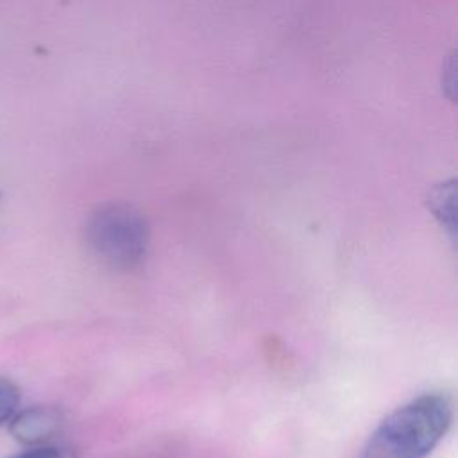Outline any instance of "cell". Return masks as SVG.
<instances>
[{
  "label": "cell",
  "instance_id": "1",
  "mask_svg": "<svg viewBox=\"0 0 458 458\" xmlns=\"http://www.w3.org/2000/svg\"><path fill=\"white\" fill-rule=\"evenodd\" d=\"M453 420L445 394H422L394 410L370 435L360 458H426Z\"/></svg>",
  "mask_w": 458,
  "mask_h": 458
},
{
  "label": "cell",
  "instance_id": "3",
  "mask_svg": "<svg viewBox=\"0 0 458 458\" xmlns=\"http://www.w3.org/2000/svg\"><path fill=\"white\" fill-rule=\"evenodd\" d=\"M9 422L11 433L20 442L29 445H41L48 444V440L59 431L61 417L52 408L34 406L16 411Z\"/></svg>",
  "mask_w": 458,
  "mask_h": 458
},
{
  "label": "cell",
  "instance_id": "6",
  "mask_svg": "<svg viewBox=\"0 0 458 458\" xmlns=\"http://www.w3.org/2000/svg\"><path fill=\"white\" fill-rule=\"evenodd\" d=\"M9 458H73V454L59 445H52V444H41V445H34L23 453H18L14 456Z\"/></svg>",
  "mask_w": 458,
  "mask_h": 458
},
{
  "label": "cell",
  "instance_id": "5",
  "mask_svg": "<svg viewBox=\"0 0 458 458\" xmlns=\"http://www.w3.org/2000/svg\"><path fill=\"white\" fill-rule=\"evenodd\" d=\"M18 388L5 377H0V424H5L18 411Z\"/></svg>",
  "mask_w": 458,
  "mask_h": 458
},
{
  "label": "cell",
  "instance_id": "2",
  "mask_svg": "<svg viewBox=\"0 0 458 458\" xmlns=\"http://www.w3.org/2000/svg\"><path fill=\"white\" fill-rule=\"evenodd\" d=\"M84 236L93 256L114 270L138 267L150 242L145 216L134 206L123 202L104 204L91 211Z\"/></svg>",
  "mask_w": 458,
  "mask_h": 458
},
{
  "label": "cell",
  "instance_id": "4",
  "mask_svg": "<svg viewBox=\"0 0 458 458\" xmlns=\"http://www.w3.org/2000/svg\"><path fill=\"white\" fill-rule=\"evenodd\" d=\"M429 209L451 238L456 234V188L454 181L435 186L429 193Z\"/></svg>",
  "mask_w": 458,
  "mask_h": 458
}]
</instances>
